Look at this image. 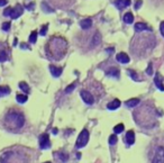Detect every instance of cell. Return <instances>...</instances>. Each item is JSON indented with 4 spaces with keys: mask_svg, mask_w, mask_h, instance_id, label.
<instances>
[{
    "mask_svg": "<svg viewBox=\"0 0 164 163\" xmlns=\"http://www.w3.org/2000/svg\"><path fill=\"white\" fill-rule=\"evenodd\" d=\"M125 138H126V143L128 145H133L134 143H135V133L133 131H128Z\"/></svg>",
    "mask_w": 164,
    "mask_h": 163,
    "instance_id": "11",
    "label": "cell"
},
{
    "mask_svg": "<svg viewBox=\"0 0 164 163\" xmlns=\"http://www.w3.org/2000/svg\"><path fill=\"white\" fill-rule=\"evenodd\" d=\"M80 96H81L82 100L86 102V104H88V105H92L93 101H94L92 95H91L89 91H87V90H81V92H80Z\"/></svg>",
    "mask_w": 164,
    "mask_h": 163,
    "instance_id": "5",
    "label": "cell"
},
{
    "mask_svg": "<svg viewBox=\"0 0 164 163\" xmlns=\"http://www.w3.org/2000/svg\"><path fill=\"white\" fill-rule=\"evenodd\" d=\"M107 76H113V78H118L119 76V70L116 68H111L107 71Z\"/></svg>",
    "mask_w": 164,
    "mask_h": 163,
    "instance_id": "17",
    "label": "cell"
},
{
    "mask_svg": "<svg viewBox=\"0 0 164 163\" xmlns=\"http://www.w3.org/2000/svg\"><path fill=\"white\" fill-rule=\"evenodd\" d=\"M19 88H20L24 92H26V93L29 92V87H28V84H27L26 82H24V81L19 82Z\"/></svg>",
    "mask_w": 164,
    "mask_h": 163,
    "instance_id": "22",
    "label": "cell"
},
{
    "mask_svg": "<svg viewBox=\"0 0 164 163\" xmlns=\"http://www.w3.org/2000/svg\"><path fill=\"white\" fill-rule=\"evenodd\" d=\"M50 71H51L52 76H55V78H59V76L62 74V68H57L55 65H50Z\"/></svg>",
    "mask_w": 164,
    "mask_h": 163,
    "instance_id": "10",
    "label": "cell"
},
{
    "mask_svg": "<svg viewBox=\"0 0 164 163\" xmlns=\"http://www.w3.org/2000/svg\"><path fill=\"white\" fill-rule=\"evenodd\" d=\"M36 41H37V32H33L31 36H29V42L31 43H36Z\"/></svg>",
    "mask_w": 164,
    "mask_h": 163,
    "instance_id": "26",
    "label": "cell"
},
{
    "mask_svg": "<svg viewBox=\"0 0 164 163\" xmlns=\"http://www.w3.org/2000/svg\"><path fill=\"white\" fill-rule=\"evenodd\" d=\"M119 106H120V100L115 99V100H113L111 102H109V104H108L107 108L109 109V110H115V109H117Z\"/></svg>",
    "mask_w": 164,
    "mask_h": 163,
    "instance_id": "14",
    "label": "cell"
},
{
    "mask_svg": "<svg viewBox=\"0 0 164 163\" xmlns=\"http://www.w3.org/2000/svg\"><path fill=\"white\" fill-rule=\"evenodd\" d=\"M129 5H130V0H116L115 1V6L118 9H124Z\"/></svg>",
    "mask_w": 164,
    "mask_h": 163,
    "instance_id": "8",
    "label": "cell"
},
{
    "mask_svg": "<svg viewBox=\"0 0 164 163\" xmlns=\"http://www.w3.org/2000/svg\"><path fill=\"white\" fill-rule=\"evenodd\" d=\"M154 83L156 84V87L159 88L161 91H164V86H163V82H162V79H161L160 73H156V76L154 78Z\"/></svg>",
    "mask_w": 164,
    "mask_h": 163,
    "instance_id": "12",
    "label": "cell"
},
{
    "mask_svg": "<svg viewBox=\"0 0 164 163\" xmlns=\"http://www.w3.org/2000/svg\"><path fill=\"white\" fill-rule=\"evenodd\" d=\"M6 127L8 129H19L23 127L24 123H25V117L21 112H10L6 115L5 118Z\"/></svg>",
    "mask_w": 164,
    "mask_h": 163,
    "instance_id": "1",
    "label": "cell"
},
{
    "mask_svg": "<svg viewBox=\"0 0 164 163\" xmlns=\"http://www.w3.org/2000/svg\"><path fill=\"white\" fill-rule=\"evenodd\" d=\"M160 31H161L162 36L164 37V21H162V23H161V25H160Z\"/></svg>",
    "mask_w": 164,
    "mask_h": 163,
    "instance_id": "36",
    "label": "cell"
},
{
    "mask_svg": "<svg viewBox=\"0 0 164 163\" xmlns=\"http://www.w3.org/2000/svg\"><path fill=\"white\" fill-rule=\"evenodd\" d=\"M7 60V54L5 52L0 51V62H5Z\"/></svg>",
    "mask_w": 164,
    "mask_h": 163,
    "instance_id": "30",
    "label": "cell"
},
{
    "mask_svg": "<svg viewBox=\"0 0 164 163\" xmlns=\"http://www.w3.org/2000/svg\"><path fill=\"white\" fill-rule=\"evenodd\" d=\"M8 93H10V88L7 87V86H2V87H0V97L6 96V95H8Z\"/></svg>",
    "mask_w": 164,
    "mask_h": 163,
    "instance_id": "20",
    "label": "cell"
},
{
    "mask_svg": "<svg viewBox=\"0 0 164 163\" xmlns=\"http://www.w3.org/2000/svg\"><path fill=\"white\" fill-rule=\"evenodd\" d=\"M40 146L41 148H50L51 146V142H50V137L47 134H42L40 136Z\"/></svg>",
    "mask_w": 164,
    "mask_h": 163,
    "instance_id": "6",
    "label": "cell"
},
{
    "mask_svg": "<svg viewBox=\"0 0 164 163\" xmlns=\"http://www.w3.org/2000/svg\"><path fill=\"white\" fill-rule=\"evenodd\" d=\"M45 163H51V162H45Z\"/></svg>",
    "mask_w": 164,
    "mask_h": 163,
    "instance_id": "41",
    "label": "cell"
},
{
    "mask_svg": "<svg viewBox=\"0 0 164 163\" xmlns=\"http://www.w3.org/2000/svg\"><path fill=\"white\" fill-rule=\"evenodd\" d=\"M116 60H117L118 62H120V63L125 64V63H128L129 62V56L127 55L126 53L122 52V53H118L117 54V56H116Z\"/></svg>",
    "mask_w": 164,
    "mask_h": 163,
    "instance_id": "9",
    "label": "cell"
},
{
    "mask_svg": "<svg viewBox=\"0 0 164 163\" xmlns=\"http://www.w3.org/2000/svg\"><path fill=\"white\" fill-rule=\"evenodd\" d=\"M146 73L149 76H152L153 74V70H152V63H149V66H147V70H146Z\"/></svg>",
    "mask_w": 164,
    "mask_h": 163,
    "instance_id": "34",
    "label": "cell"
},
{
    "mask_svg": "<svg viewBox=\"0 0 164 163\" xmlns=\"http://www.w3.org/2000/svg\"><path fill=\"white\" fill-rule=\"evenodd\" d=\"M142 5H143V1L142 0H136V2H135V9H139Z\"/></svg>",
    "mask_w": 164,
    "mask_h": 163,
    "instance_id": "33",
    "label": "cell"
},
{
    "mask_svg": "<svg viewBox=\"0 0 164 163\" xmlns=\"http://www.w3.org/2000/svg\"><path fill=\"white\" fill-rule=\"evenodd\" d=\"M113 48H110V50H107L108 53H113Z\"/></svg>",
    "mask_w": 164,
    "mask_h": 163,
    "instance_id": "39",
    "label": "cell"
},
{
    "mask_svg": "<svg viewBox=\"0 0 164 163\" xmlns=\"http://www.w3.org/2000/svg\"><path fill=\"white\" fill-rule=\"evenodd\" d=\"M8 4V0H0V7H4Z\"/></svg>",
    "mask_w": 164,
    "mask_h": 163,
    "instance_id": "37",
    "label": "cell"
},
{
    "mask_svg": "<svg viewBox=\"0 0 164 163\" xmlns=\"http://www.w3.org/2000/svg\"><path fill=\"white\" fill-rule=\"evenodd\" d=\"M74 88H75V84H74V83L70 84V86H69V87L65 89V93H70L71 91H73V90H74Z\"/></svg>",
    "mask_w": 164,
    "mask_h": 163,
    "instance_id": "29",
    "label": "cell"
},
{
    "mask_svg": "<svg viewBox=\"0 0 164 163\" xmlns=\"http://www.w3.org/2000/svg\"><path fill=\"white\" fill-rule=\"evenodd\" d=\"M80 26H81L83 29H88V28H90L92 26V21L90 18H86V19L80 21Z\"/></svg>",
    "mask_w": 164,
    "mask_h": 163,
    "instance_id": "13",
    "label": "cell"
},
{
    "mask_svg": "<svg viewBox=\"0 0 164 163\" xmlns=\"http://www.w3.org/2000/svg\"><path fill=\"white\" fill-rule=\"evenodd\" d=\"M124 21L126 23V24H132L134 21V16L132 12H127V14H125L124 15Z\"/></svg>",
    "mask_w": 164,
    "mask_h": 163,
    "instance_id": "19",
    "label": "cell"
},
{
    "mask_svg": "<svg viewBox=\"0 0 164 163\" xmlns=\"http://www.w3.org/2000/svg\"><path fill=\"white\" fill-rule=\"evenodd\" d=\"M53 133H54V134H57V129H56V128H54V129H53Z\"/></svg>",
    "mask_w": 164,
    "mask_h": 163,
    "instance_id": "40",
    "label": "cell"
},
{
    "mask_svg": "<svg viewBox=\"0 0 164 163\" xmlns=\"http://www.w3.org/2000/svg\"><path fill=\"white\" fill-rule=\"evenodd\" d=\"M24 12V8L20 5L16 6L15 8H11V12H10V17L12 19H17L19 16L23 15Z\"/></svg>",
    "mask_w": 164,
    "mask_h": 163,
    "instance_id": "7",
    "label": "cell"
},
{
    "mask_svg": "<svg viewBox=\"0 0 164 163\" xmlns=\"http://www.w3.org/2000/svg\"><path fill=\"white\" fill-rule=\"evenodd\" d=\"M129 74L132 76V78H133L134 80H138V78H137V74H136V73H135L133 70H130V71H129Z\"/></svg>",
    "mask_w": 164,
    "mask_h": 163,
    "instance_id": "35",
    "label": "cell"
},
{
    "mask_svg": "<svg viewBox=\"0 0 164 163\" xmlns=\"http://www.w3.org/2000/svg\"><path fill=\"white\" fill-rule=\"evenodd\" d=\"M47 29H48V25H44L43 27H42V29H41V34L42 36H44L45 34H46V32H47Z\"/></svg>",
    "mask_w": 164,
    "mask_h": 163,
    "instance_id": "32",
    "label": "cell"
},
{
    "mask_svg": "<svg viewBox=\"0 0 164 163\" xmlns=\"http://www.w3.org/2000/svg\"><path fill=\"white\" fill-rule=\"evenodd\" d=\"M146 29H147V31H151V28H149L146 24H144V23H137V24L135 25V31L136 32L146 31Z\"/></svg>",
    "mask_w": 164,
    "mask_h": 163,
    "instance_id": "15",
    "label": "cell"
},
{
    "mask_svg": "<svg viewBox=\"0 0 164 163\" xmlns=\"http://www.w3.org/2000/svg\"><path fill=\"white\" fill-rule=\"evenodd\" d=\"M20 163L19 154L15 152H6L0 158V163Z\"/></svg>",
    "mask_w": 164,
    "mask_h": 163,
    "instance_id": "2",
    "label": "cell"
},
{
    "mask_svg": "<svg viewBox=\"0 0 164 163\" xmlns=\"http://www.w3.org/2000/svg\"><path fill=\"white\" fill-rule=\"evenodd\" d=\"M152 163H164V148H162V146L157 148Z\"/></svg>",
    "mask_w": 164,
    "mask_h": 163,
    "instance_id": "4",
    "label": "cell"
},
{
    "mask_svg": "<svg viewBox=\"0 0 164 163\" xmlns=\"http://www.w3.org/2000/svg\"><path fill=\"white\" fill-rule=\"evenodd\" d=\"M138 104H139V99L133 98V99H129V100L126 101V106H127V107H136Z\"/></svg>",
    "mask_w": 164,
    "mask_h": 163,
    "instance_id": "18",
    "label": "cell"
},
{
    "mask_svg": "<svg viewBox=\"0 0 164 163\" xmlns=\"http://www.w3.org/2000/svg\"><path fill=\"white\" fill-rule=\"evenodd\" d=\"M41 7H42V10L44 11V12H47V14H51V12H54V9L50 7V5L45 2V1H43L41 4Z\"/></svg>",
    "mask_w": 164,
    "mask_h": 163,
    "instance_id": "16",
    "label": "cell"
},
{
    "mask_svg": "<svg viewBox=\"0 0 164 163\" xmlns=\"http://www.w3.org/2000/svg\"><path fill=\"white\" fill-rule=\"evenodd\" d=\"M10 12H11V8L10 7H7L5 10H4V16H6V17H10Z\"/></svg>",
    "mask_w": 164,
    "mask_h": 163,
    "instance_id": "31",
    "label": "cell"
},
{
    "mask_svg": "<svg viewBox=\"0 0 164 163\" xmlns=\"http://www.w3.org/2000/svg\"><path fill=\"white\" fill-rule=\"evenodd\" d=\"M57 155H60V160L61 161H63V162H65V161H67V154L64 152H59L56 153Z\"/></svg>",
    "mask_w": 164,
    "mask_h": 163,
    "instance_id": "27",
    "label": "cell"
},
{
    "mask_svg": "<svg viewBox=\"0 0 164 163\" xmlns=\"http://www.w3.org/2000/svg\"><path fill=\"white\" fill-rule=\"evenodd\" d=\"M117 141H118V138H117V136L116 135H111V136H109V144L110 145H115L116 143H117Z\"/></svg>",
    "mask_w": 164,
    "mask_h": 163,
    "instance_id": "25",
    "label": "cell"
},
{
    "mask_svg": "<svg viewBox=\"0 0 164 163\" xmlns=\"http://www.w3.org/2000/svg\"><path fill=\"white\" fill-rule=\"evenodd\" d=\"M124 129H125V127H124L123 124H118L117 126H115V128H113V132L116 134H120V133H123Z\"/></svg>",
    "mask_w": 164,
    "mask_h": 163,
    "instance_id": "24",
    "label": "cell"
},
{
    "mask_svg": "<svg viewBox=\"0 0 164 163\" xmlns=\"http://www.w3.org/2000/svg\"><path fill=\"white\" fill-rule=\"evenodd\" d=\"M16 99H17V101L19 102V104H25V102L27 101L28 97H27L26 95H17V96H16Z\"/></svg>",
    "mask_w": 164,
    "mask_h": 163,
    "instance_id": "21",
    "label": "cell"
},
{
    "mask_svg": "<svg viewBox=\"0 0 164 163\" xmlns=\"http://www.w3.org/2000/svg\"><path fill=\"white\" fill-rule=\"evenodd\" d=\"M100 38H101V37H100V34H99V33H96L94 36L92 37V45L93 46L98 45V44L100 43Z\"/></svg>",
    "mask_w": 164,
    "mask_h": 163,
    "instance_id": "23",
    "label": "cell"
},
{
    "mask_svg": "<svg viewBox=\"0 0 164 163\" xmlns=\"http://www.w3.org/2000/svg\"><path fill=\"white\" fill-rule=\"evenodd\" d=\"M10 23H8V21H7V23H4V24H2V26H1V28H2V31H5V32H7V31H9V29H10Z\"/></svg>",
    "mask_w": 164,
    "mask_h": 163,
    "instance_id": "28",
    "label": "cell"
},
{
    "mask_svg": "<svg viewBox=\"0 0 164 163\" xmlns=\"http://www.w3.org/2000/svg\"><path fill=\"white\" fill-rule=\"evenodd\" d=\"M88 141H89V132H88L87 129H83V131L80 133L79 137H78L77 143H75V146L79 148H83V146L87 145Z\"/></svg>",
    "mask_w": 164,
    "mask_h": 163,
    "instance_id": "3",
    "label": "cell"
},
{
    "mask_svg": "<svg viewBox=\"0 0 164 163\" xmlns=\"http://www.w3.org/2000/svg\"><path fill=\"white\" fill-rule=\"evenodd\" d=\"M34 6H35V4L31 2V4H29V5L27 6V9H28V10H33V9H34Z\"/></svg>",
    "mask_w": 164,
    "mask_h": 163,
    "instance_id": "38",
    "label": "cell"
}]
</instances>
